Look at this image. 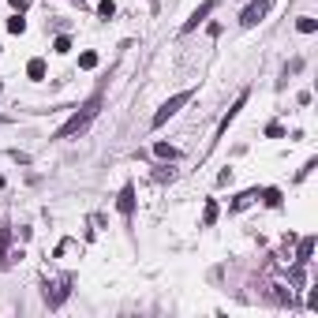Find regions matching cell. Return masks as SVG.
<instances>
[{
  "label": "cell",
  "mask_w": 318,
  "mask_h": 318,
  "mask_svg": "<svg viewBox=\"0 0 318 318\" xmlns=\"http://www.w3.org/2000/svg\"><path fill=\"white\" fill-rule=\"evenodd\" d=\"M26 75H30V79H45V60L42 56H34V60L26 64Z\"/></svg>",
  "instance_id": "obj_8"
},
{
  "label": "cell",
  "mask_w": 318,
  "mask_h": 318,
  "mask_svg": "<svg viewBox=\"0 0 318 318\" xmlns=\"http://www.w3.org/2000/svg\"><path fill=\"white\" fill-rule=\"evenodd\" d=\"M269 8H273V0H251V4L244 8V15H240V23L244 26H258L269 15Z\"/></svg>",
  "instance_id": "obj_3"
},
{
  "label": "cell",
  "mask_w": 318,
  "mask_h": 318,
  "mask_svg": "<svg viewBox=\"0 0 318 318\" xmlns=\"http://www.w3.org/2000/svg\"><path fill=\"white\" fill-rule=\"evenodd\" d=\"M53 53H71V37H56V42H53Z\"/></svg>",
  "instance_id": "obj_17"
},
{
  "label": "cell",
  "mask_w": 318,
  "mask_h": 318,
  "mask_svg": "<svg viewBox=\"0 0 318 318\" xmlns=\"http://www.w3.org/2000/svg\"><path fill=\"white\" fill-rule=\"evenodd\" d=\"M244 105H247V94H240V98L232 101V109H228V112H225V116H221V124H217V135H221V131H225V128H228V124H232V120L240 116V109H244Z\"/></svg>",
  "instance_id": "obj_7"
},
{
  "label": "cell",
  "mask_w": 318,
  "mask_h": 318,
  "mask_svg": "<svg viewBox=\"0 0 318 318\" xmlns=\"http://www.w3.org/2000/svg\"><path fill=\"white\" fill-rule=\"evenodd\" d=\"M311 251H314V236H307L303 244H300V255H296V262H300V266L311 262Z\"/></svg>",
  "instance_id": "obj_9"
},
{
  "label": "cell",
  "mask_w": 318,
  "mask_h": 318,
  "mask_svg": "<svg viewBox=\"0 0 318 318\" xmlns=\"http://www.w3.org/2000/svg\"><path fill=\"white\" fill-rule=\"evenodd\" d=\"M191 94H195V90H180V94H172V98H169L165 105H161L157 112H153L150 128H165V124H169V116H176V112H180V109H184V105L191 101Z\"/></svg>",
  "instance_id": "obj_2"
},
{
  "label": "cell",
  "mask_w": 318,
  "mask_h": 318,
  "mask_svg": "<svg viewBox=\"0 0 318 318\" xmlns=\"http://www.w3.org/2000/svg\"><path fill=\"white\" fill-rule=\"evenodd\" d=\"M8 244H12V232H8V228H0V266H4V251H8Z\"/></svg>",
  "instance_id": "obj_18"
},
{
  "label": "cell",
  "mask_w": 318,
  "mask_h": 318,
  "mask_svg": "<svg viewBox=\"0 0 318 318\" xmlns=\"http://www.w3.org/2000/svg\"><path fill=\"white\" fill-rule=\"evenodd\" d=\"M296 30H300V34H314V30H318V23H314L311 15H303L300 23H296Z\"/></svg>",
  "instance_id": "obj_12"
},
{
  "label": "cell",
  "mask_w": 318,
  "mask_h": 318,
  "mask_svg": "<svg viewBox=\"0 0 318 318\" xmlns=\"http://www.w3.org/2000/svg\"><path fill=\"white\" fill-rule=\"evenodd\" d=\"M8 30H12V34H23V30H26V19H19V15L8 19Z\"/></svg>",
  "instance_id": "obj_19"
},
{
  "label": "cell",
  "mask_w": 318,
  "mask_h": 318,
  "mask_svg": "<svg viewBox=\"0 0 318 318\" xmlns=\"http://www.w3.org/2000/svg\"><path fill=\"white\" fill-rule=\"evenodd\" d=\"M116 210H120L124 217H131V214H135V184H124L120 198H116Z\"/></svg>",
  "instance_id": "obj_6"
},
{
  "label": "cell",
  "mask_w": 318,
  "mask_h": 318,
  "mask_svg": "<svg viewBox=\"0 0 318 318\" xmlns=\"http://www.w3.org/2000/svg\"><path fill=\"white\" fill-rule=\"evenodd\" d=\"M79 67L83 71H94V67H98V53H90V49L79 53Z\"/></svg>",
  "instance_id": "obj_10"
},
{
  "label": "cell",
  "mask_w": 318,
  "mask_h": 318,
  "mask_svg": "<svg viewBox=\"0 0 318 318\" xmlns=\"http://www.w3.org/2000/svg\"><path fill=\"white\" fill-rule=\"evenodd\" d=\"M281 135H285L281 124H269V128H266V139H281Z\"/></svg>",
  "instance_id": "obj_20"
},
{
  "label": "cell",
  "mask_w": 318,
  "mask_h": 318,
  "mask_svg": "<svg viewBox=\"0 0 318 318\" xmlns=\"http://www.w3.org/2000/svg\"><path fill=\"white\" fill-rule=\"evenodd\" d=\"M153 153H157V157H169V161L176 157V150H172L169 142H153Z\"/></svg>",
  "instance_id": "obj_14"
},
{
  "label": "cell",
  "mask_w": 318,
  "mask_h": 318,
  "mask_svg": "<svg viewBox=\"0 0 318 318\" xmlns=\"http://www.w3.org/2000/svg\"><path fill=\"white\" fill-rule=\"evenodd\" d=\"M98 15H101V19H112V15H116V4H112V0H101V4H98Z\"/></svg>",
  "instance_id": "obj_15"
},
{
  "label": "cell",
  "mask_w": 318,
  "mask_h": 318,
  "mask_svg": "<svg viewBox=\"0 0 318 318\" xmlns=\"http://www.w3.org/2000/svg\"><path fill=\"white\" fill-rule=\"evenodd\" d=\"M255 198H258V191H244V195H240V198L232 202V210H244V206H251Z\"/></svg>",
  "instance_id": "obj_13"
},
{
  "label": "cell",
  "mask_w": 318,
  "mask_h": 318,
  "mask_svg": "<svg viewBox=\"0 0 318 318\" xmlns=\"http://www.w3.org/2000/svg\"><path fill=\"white\" fill-rule=\"evenodd\" d=\"M214 8H217V0H202V4L195 8V15H191V19H187V23H184V34H191V30H195V26H198V23H206V15H210V12H214Z\"/></svg>",
  "instance_id": "obj_5"
},
{
  "label": "cell",
  "mask_w": 318,
  "mask_h": 318,
  "mask_svg": "<svg viewBox=\"0 0 318 318\" xmlns=\"http://www.w3.org/2000/svg\"><path fill=\"white\" fill-rule=\"evenodd\" d=\"M98 109H101V94H94V98H90V101H86V105H83V109H79V112H75V116H71V120H67V124H64V128H60V131H56V135H53V139H75V135H83L86 128H90V120H94V116H98Z\"/></svg>",
  "instance_id": "obj_1"
},
{
  "label": "cell",
  "mask_w": 318,
  "mask_h": 318,
  "mask_svg": "<svg viewBox=\"0 0 318 318\" xmlns=\"http://www.w3.org/2000/svg\"><path fill=\"white\" fill-rule=\"evenodd\" d=\"M202 221H206V225H214V221H217V202H206V210H202Z\"/></svg>",
  "instance_id": "obj_16"
},
{
  "label": "cell",
  "mask_w": 318,
  "mask_h": 318,
  "mask_svg": "<svg viewBox=\"0 0 318 318\" xmlns=\"http://www.w3.org/2000/svg\"><path fill=\"white\" fill-rule=\"evenodd\" d=\"M67 292H71V277H60V281L53 285V292L45 288V303H49V307H60V303L67 300Z\"/></svg>",
  "instance_id": "obj_4"
},
{
  "label": "cell",
  "mask_w": 318,
  "mask_h": 318,
  "mask_svg": "<svg viewBox=\"0 0 318 318\" xmlns=\"http://www.w3.org/2000/svg\"><path fill=\"white\" fill-rule=\"evenodd\" d=\"M262 202H266V206H281V191H277V187H266V191H262Z\"/></svg>",
  "instance_id": "obj_11"
}]
</instances>
